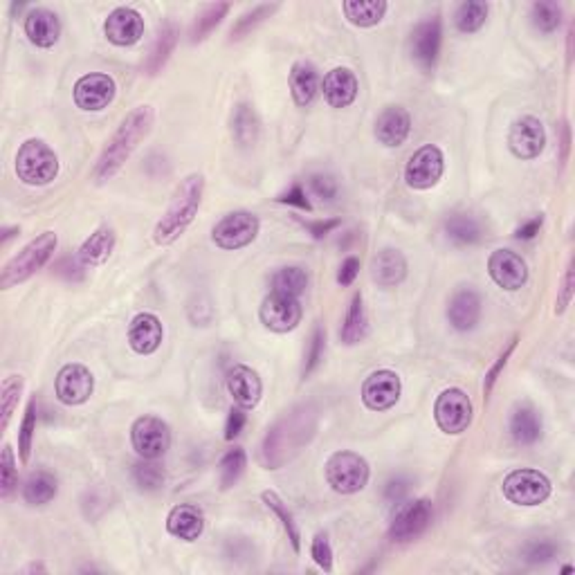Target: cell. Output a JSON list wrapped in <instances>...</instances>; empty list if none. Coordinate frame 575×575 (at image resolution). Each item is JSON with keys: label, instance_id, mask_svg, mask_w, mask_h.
Wrapping results in <instances>:
<instances>
[{"label": "cell", "instance_id": "1", "mask_svg": "<svg viewBox=\"0 0 575 575\" xmlns=\"http://www.w3.org/2000/svg\"><path fill=\"white\" fill-rule=\"evenodd\" d=\"M317 427H319V411L312 402H299L283 411L268 429L261 445V461L265 468H283L315 438Z\"/></svg>", "mask_w": 575, "mask_h": 575}, {"label": "cell", "instance_id": "2", "mask_svg": "<svg viewBox=\"0 0 575 575\" xmlns=\"http://www.w3.org/2000/svg\"><path fill=\"white\" fill-rule=\"evenodd\" d=\"M153 108L151 106H138L124 117V121L120 124V129L115 130V135L111 138V142L106 144V148L99 156L97 166L93 171V180L97 184L111 180L117 171L124 166V162L133 156L135 148L139 147L142 139H147V135L153 129Z\"/></svg>", "mask_w": 575, "mask_h": 575}, {"label": "cell", "instance_id": "3", "mask_svg": "<svg viewBox=\"0 0 575 575\" xmlns=\"http://www.w3.org/2000/svg\"><path fill=\"white\" fill-rule=\"evenodd\" d=\"M202 193H205V178L201 174L187 175L178 184L169 207L153 229V241L157 246H171L187 232V228L193 223L198 210H201Z\"/></svg>", "mask_w": 575, "mask_h": 575}, {"label": "cell", "instance_id": "4", "mask_svg": "<svg viewBox=\"0 0 575 575\" xmlns=\"http://www.w3.org/2000/svg\"><path fill=\"white\" fill-rule=\"evenodd\" d=\"M58 238L54 232H43L39 238H34L31 243H27L18 255H13L7 264L3 265V273H0V288L9 290L18 283L27 282L30 277H34L40 268L48 265V261L52 259L54 252H57Z\"/></svg>", "mask_w": 575, "mask_h": 575}, {"label": "cell", "instance_id": "5", "mask_svg": "<svg viewBox=\"0 0 575 575\" xmlns=\"http://www.w3.org/2000/svg\"><path fill=\"white\" fill-rule=\"evenodd\" d=\"M16 175L30 187H43L58 175V157L43 139H27L16 153Z\"/></svg>", "mask_w": 575, "mask_h": 575}, {"label": "cell", "instance_id": "6", "mask_svg": "<svg viewBox=\"0 0 575 575\" xmlns=\"http://www.w3.org/2000/svg\"><path fill=\"white\" fill-rule=\"evenodd\" d=\"M326 481L339 495H355L362 488L369 483V463L364 456L355 454V452H335L328 461H326Z\"/></svg>", "mask_w": 575, "mask_h": 575}, {"label": "cell", "instance_id": "7", "mask_svg": "<svg viewBox=\"0 0 575 575\" xmlns=\"http://www.w3.org/2000/svg\"><path fill=\"white\" fill-rule=\"evenodd\" d=\"M549 495L551 481L540 470H515L504 479V497L515 506H540Z\"/></svg>", "mask_w": 575, "mask_h": 575}, {"label": "cell", "instance_id": "8", "mask_svg": "<svg viewBox=\"0 0 575 575\" xmlns=\"http://www.w3.org/2000/svg\"><path fill=\"white\" fill-rule=\"evenodd\" d=\"M261 223L252 211H232L211 229V241L220 250H241L259 237Z\"/></svg>", "mask_w": 575, "mask_h": 575}, {"label": "cell", "instance_id": "9", "mask_svg": "<svg viewBox=\"0 0 575 575\" xmlns=\"http://www.w3.org/2000/svg\"><path fill=\"white\" fill-rule=\"evenodd\" d=\"M474 407L468 393L463 389H445L441 396L436 398L434 405V418L436 425L445 434H461L472 425Z\"/></svg>", "mask_w": 575, "mask_h": 575}, {"label": "cell", "instance_id": "10", "mask_svg": "<svg viewBox=\"0 0 575 575\" xmlns=\"http://www.w3.org/2000/svg\"><path fill=\"white\" fill-rule=\"evenodd\" d=\"M130 443L142 459H162L171 447V429L157 416H139L130 427Z\"/></svg>", "mask_w": 575, "mask_h": 575}, {"label": "cell", "instance_id": "11", "mask_svg": "<svg viewBox=\"0 0 575 575\" xmlns=\"http://www.w3.org/2000/svg\"><path fill=\"white\" fill-rule=\"evenodd\" d=\"M434 517V506L429 499H416L402 506L389 526V537L396 544H409L423 535Z\"/></svg>", "mask_w": 575, "mask_h": 575}, {"label": "cell", "instance_id": "12", "mask_svg": "<svg viewBox=\"0 0 575 575\" xmlns=\"http://www.w3.org/2000/svg\"><path fill=\"white\" fill-rule=\"evenodd\" d=\"M445 171V157L436 144H425L414 156L409 157L405 166V180L411 189H432Z\"/></svg>", "mask_w": 575, "mask_h": 575}, {"label": "cell", "instance_id": "13", "mask_svg": "<svg viewBox=\"0 0 575 575\" xmlns=\"http://www.w3.org/2000/svg\"><path fill=\"white\" fill-rule=\"evenodd\" d=\"M115 93L117 85L112 76L102 75V72H90V75H84L76 81L72 97H75L76 108L85 112H97L111 106Z\"/></svg>", "mask_w": 575, "mask_h": 575}, {"label": "cell", "instance_id": "14", "mask_svg": "<svg viewBox=\"0 0 575 575\" xmlns=\"http://www.w3.org/2000/svg\"><path fill=\"white\" fill-rule=\"evenodd\" d=\"M402 382L400 375L389 369L373 371L362 384V402L371 411H387L400 400Z\"/></svg>", "mask_w": 575, "mask_h": 575}, {"label": "cell", "instance_id": "15", "mask_svg": "<svg viewBox=\"0 0 575 575\" xmlns=\"http://www.w3.org/2000/svg\"><path fill=\"white\" fill-rule=\"evenodd\" d=\"M261 321H264L265 328L274 330V333H288L294 330L301 321V303L297 297H290V294L282 292H270V297L264 299L261 303Z\"/></svg>", "mask_w": 575, "mask_h": 575}, {"label": "cell", "instance_id": "16", "mask_svg": "<svg viewBox=\"0 0 575 575\" xmlns=\"http://www.w3.org/2000/svg\"><path fill=\"white\" fill-rule=\"evenodd\" d=\"M546 144V130L537 117L524 115L515 120L508 133V147L515 157L519 160H533L544 151Z\"/></svg>", "mask_w": 575, "mask_h": 575}, {"label": "cell", "instance_id": "17", "mask_svg": "<svg viewBox=\"0 0 575 575\" xmlns=\"http://www.w3.org/2000/svg\"><path fill=\"white\" fill-rule=\"evenodd\" d=\"M57 398L63 405H84L94 391V378L84 364H66L57 373Z\"/></svg>", "mask_w": 575, "mask_h": 575}, {"label": "cell", "instance_id": "18", "mask_svg": "<svg viewBox=\"0 0 575 575\" xmlns=\"http://www.w3.org/2000/svg\"><path fill=\"white\" fill-rule=\"evenodd\" d=\"M488 273L492 282L504 290H519L528 282V265L517 252L513 250H495L488 259Z\"/></svg>", "mask_w": 575, "mask_h": 575}, {"label": "cell", "instance_id": "19", "mask_svg": "<svg viewBox=\"0 0 575 575\" xmlns=\"http://www.w3.org/2000/svg\"><path fill=\"white\" fill-rule=\"evenodd\" d=\"M103 31H106V39L112 45L129 48V45H135L144 36V18L138 9L117 7L108 13L106 22H103Z\"/></svg>", "mask_w": 575, "mask_h": 575}, {"label": "cell", "instance_id": "20", "mask_svg": "<svg viewBox=\"0 0 575 575\" xmlns=\"http://www.w3.org/2000/svg\"><path fill=\"white\" fill-rule=\"evenodd\" d=\"M441 36L443 30L438 16L418 22L411 31V57L425 70H429L436 63L438 52H441Z\"/></svg>", "mask_w": 575, "mask_h": 575}, {"label": "cell", "instance_id": "21", "mask_svg": "<svg viewBox=\"0 0 575 575\" xmlns=\"http://www.w3.org/2000/svg\"><path fill=\"white\" fill-rule=\"evenodd\" d=\"M228 389L234 402L238 407H243V409H255L261 400V393H264V384H261L259 373L246 364H237L229 369Z\"/></svg>", "mask_w": 575, "mask_h": 575}, {"label": "cell", "instance_id": "22", "mask_svg": "<svg viewBox=\"0 0 575 575\" xmlns=\"http://www.w3.org/2000/svg\"><path fill=\"white\" fill-rule=\"evenodd\" d=\"M162 339H165V328L153 312H139L138 317H133L129 326V344L135 353L151 355L160 348Z\"/></svg>", "mask_w": 575, "mask_h": 575}, {"label": "cell", "instance_id": "23", "mask_svg": "<svg viewBox=\"0 0 575 575\" xmlns=\"http://www.w3.org/2000/svg\"><path fill=\"white\" fill-rule=\"evenodd\" d=\"M411 130V117L402 106H387L375 121V138L380 144L393 148L405 144Z\"/></svg>", "mask_w": 575, "mask_h": 575}, {"label": "cell", "instance_id": "24", "mask_svg": "<svg viewBox=\"0 0 575 575\" xmlns=\"http://www.w3.org/2000/svg\"><path fill=\"white\" fill-rule=\"evenodd\" d=\"M25 34L36 48H52L61 36V21L48 7H34L25 16Z\"/></svg>", "mask_w": 575, "mask_h": 575}, {"label": "cell", "instance_id": "25", "mask_svg": "<svg viewBox=\"0 0 575 575\" xmlns=\"http://www.w3.org/2000/svg\"><path fill=\"white\" fill-rule=\"evenodd\" d=\"M357 76L348 67H333L321 84V93L330 108L351 106L357 97Z\"/></svg>", "mask_w": 575, "mask_h": 575}, {"label": "cell", "instance_id": "26", "mask_svg": "<svg viewBox=\"0 0 575 575\" xmlns=\"http://www.w3.org/2000/svg\"><path fill=\"white\" fill-rule=\"evenodd\" d=\"M447 319H450V324L454 326L456 330H461V333H468V330L477 328L479 319H481V297L470 288L459 290V292L450 299Z\"/></svg>", "mask_w": 575, "mask_h": 575}, {"label": "cell", "instance_id": "27", "mask_svg": "<svg viewBox=\"0 0 575 575\" xmlns=\"http://www.w3.org/2000/svg\"><path fill=\"white\" fill-rule=\"evenodd\" d=\"M166 531H169V535L178 537V540L196 542L205 531V515H202L198 506H175V508H171L169 517H166Z\"/></svg>", "mask_w": 575, "mask_h": 575}, {"label": "cell", "instance_id": "28", "mask_svg": "<svg viewBox=\"0 0 575 575\" xmlns=\"http://www.w3.org/2000/svg\"><path fill=\"white\" fill-rule=\"evenodd\" d=\"M407 277V261L396 247H384L371 261V279L378 286L391 288L398 286Z\"/></svg>", "mask_w": 575, "mask_h": 575}, {"label": "cell", "instance_id": "29", "mask_svg": "<svg viewBox=\"0 0 575 575\" xmlns=\"http://www.w3.org/2000/svg\"><path fill=\"white\" fill-rule=\"evenodd\" d=\"M290 93L297 106H310L319 93V75L308 61H297L290 70Z\"/></svg>", "mask_w": 575, "mask_h": 575}, {"label": "cell", "instance_id": "30", "mask_svg": "<svg viewBox=\"0 0 575 575\" xmlns=\"http://www.w3.org/2000/svg\"><path fill=\"white\" fill-rule=\"evenodd\" d=\"M115 229L102 225L99 229H94L88 238L84 241V246L79 247V261L84 265H102L106 264L108 256L115 250Z\"/></svg>", "mask_w": 575, "mask_h": 575}, {"label": "cell", "instance_id": "31", "mask_svg": "<svg viewBox=\"0 0 575 575\" xmlns=\"http://www.w3.org/2000/svg\"><path fill=\"white\" fill-rule=\"evenodd\" d=\"M542 416L533 407H519L510 418V434L519 445H533L542 438Z\"/></svg>", "mask_w": 575, "mask_h": 575}, {"label": "cell", "instance_id": "32", "mask_svg": "<svg viewBox=\"0 0 575 575\" xmlns=\"http://www.w3.org/2000/svg\"><path fill=\"white\" fill-rule=\"evenodd\" d=\"M58 481L52 472L48 470H36L27 477L25 486H22V499L30 506H45L57 497Z\"/></svg>", "mask_w": 575, "mask_h": 575}, {"label": "cell", "instance_id": "33", "mask_svg": "<svg viewBox=\"0 0 575 575\" xmlns=\"http://www.w3.org/2000/svg\"><path fill=\"white\" fill-rule=\"evenodd\" d=\"M259 130L261 121L255 106H250V103H238L237 111H234L232 115V135L234 139H237L238 147H255V142L259 139Z\"/></svg>", "mask_w": 575, "mask_h": 575}, {"label": "cell", "instance_id": "34", "mask_svg": "<svg viewBox=\"0 0 575 575\" xmlns=\"http://www.w3.org/2000/svg\"><path fill=\"white\" fill-rule=\"evenodd\" d=\"M178 27L174 25V22H165V27L160 30V34H157L156 43H153L151 48V54H148L147 63H144V70H147V75H157V72L162 70V67L166 66V61H169V57L174 54L175 49V43H178Z\"/></svg>", "mask_w": 575, "mask_h": 575}, {"label": "cell", "instance_id": "35", "mask_svg": "<svg viewBox=\"0 0 575 575\" xmlns=\"http://www.w3.org/2000/svg\"><path fill=\"white\" fill-rule=\"evenodd\" d=\"M366 330H369V319H366L364 299L357 292L353 297L351 306H348L346 319H344L342 330H339V337H342V342L346 346H353V344H360L366 337Z\"/></svg>", "mask_w": 575, "mask_h": 575}, {"label": "cell", "instance_id": "36", "mask_svg": "<svg viewBox=\"0 0 575 575\" xmlns=\"http://www.w3.org/2000/svg\"><path fill=\"white\" fill-rule=\"evenodd\" d=\"M348 21L357 27H373L387 13V3L384 0H346L342 4Z\"/></svg>", "mask_w": 575, "mask_h": 575}, {"label": "cell", "instance_id": "37", "mask_svg": "<svg viewBox=\"0 0 575 575\" xmlns=\"http://www.w3.org/2000/svg\"><path fill=\"white\" fill-rule=\"evenodd\" d=\"M445 232L450 241H454L456 246H474L483 237L481 223L468 214L450 216L445 223Z\"/></svg>", "mask_w": 575, "mask_h": 575}, {"label": "cell", "instance_id": "38", "mask_svg": "<svg viewBox=\"0 0 575 575\" xmlns=\"http://www.w3.org/2000/svg\"><path fill=\"white\" fill-rule=\"evenodd\" d=\"M229 12V4L228 3H216V4H207L205 9H202L201 13L196 16V21H193L192 25V31H189V36H192V43H201V40H205L207 36L211 34V31L216 30V27L223 22V18L228 16Z\"/></svg>", "mask_w": 575, "mask_h": 575}, {"label": "cell", "instance_id": "39", "mask_svg": "<svg viewBox=\"0 0 575 575\" xmlns=\"http://www.w3.org/2000/svg\"><path fill=\"white\" fill-rule=\"evenodd\" d=\"M488 12V3H479V0H465V3L459 4V9L454 12V25L456 30L463 31V34H472V31H479L486 22Z\"/></svg>", "mask_w": 575, "mask_h": 575}, {"label": "cell", "instance_id": "40", "mask_svg": "<svg viewBox=\"0 0 575 575\" xmlns=\"http://www.w3.org/2000/svg\"><path fill=\"white\" fill-rule=\"evenodd\" d=\"M308 288V274L301 265H286L273 277V292L301 297Z\"/></svg>", "mask_w": 575, "mask_h": 575}, {"label": "cell", "instance_id": "41", "mask_svg": "<svg viewBox=\"0 0 575 575\" xmlns=\"http://www.w3.org/2000/svg\"><path fill=\"white\" fill-rule=\"evenodd\" d=\"M277 9H279L277 3H261V4H255L252 9H247V12L241 13V18L234 22L232 31H229V40H241L243 36L250 34L256 25H261L265 18L273 16Z\"/></svg>", "mask_w": 575, "mask_h": 575}, {"label": "cell", "instance_id": "42", "mask_svg": "<svg viewBox=\"0 0 575 575\" xmlns=\"http://www.w3.org/2000/svg\"><path fill=\"white\" fill-rule=\"evenodd\" d=\"M261 497H264V504L268 506V508L273 510V513L277 515L279 519H282L283 528H286V533H288L290 544H292V549L299 553V551H301V533H299V526H297V522H294L292 513H290V510H288V506L283 504L282 497H279L277 492L265 490Z\"/></svg>", "mask_w": 575, "mask_h": 575}, {"label": "cell", "instance_id": "43", "mask_svg": "<svg viewBox=\"0 0 575 575\" xmlns=\"http://www.w3.org/2000/svg\"><path fill=\"white\" fill-rule=\"evenodd\" d=\"M531 21L537 30L544 31V34H551L562 22V7L558 3H553V0H540V3H535L531 7Z\"/></svg>", "mask_w": 575, "mask_h": 575}, {"label": "cell", "instance_id": "44", "mask_svg": "<svg viewBox=\"0 0 575 575\" xmlns=\"http://www.w3.org/2000/svg\"><path fill=\"white\" fill-rule=\"evenodd\" d=\"M246 465H247V456L241 447L229 450L228 454L223 456V461H220V488H223V490H229V488L241 479V474L246 472Z\"/></svg>", "mask_w": 575, "mask_h": 575}, {"label": "cell", "instance_id": "45", "mask_svg": "<svg viewBox=\"0 0 575 575\" xmlns=\"http://www.w3.org/2000/svg\"><path fill=\"white\" fill-rule=\"evenodd\" d=\"M22 393V378L21 375H9L3 382V391H0V407H3V423H0V429L9 427V420H12L13 409H16L18 400H21Z\"/></svg>", "mask_w": 575, "mask_h": 575}, {"label": "cell", "instance_id": "46", "mask_svg": "<svg viewBox=\"0 0 575 575\" xmlns=\"http://www.w3.org/2000/svg\"><path fill=\"white\" fill-rule=\"evenodd\" d=\"M34 432H36V398H31L30 405L25 409V418H22L21 432H18V454H21L22 463L30 461L31 454V443H34Z\"/></svg>", "mask_w": 575, "mask_h": 575}, {"label": "cell", "instance_id": "47", "mask_svg": "<svg viewBox=\"0 0 575 575\" xmlns=\"http://www.w3.org/2000/svg\"><path fill=\"white\" fill-rule=\"evenodd\" d=\"M18 486V470L16 459H13V450L9 445L3 447V456H0V497L7 499Z\"/></svg>", "mask_w": 575, "mask_h": 575}, {"label": "cell", "instance_id": "48", "mask_svg": "<svg viewBox=\"0 0 575 575\" xmlns=\"http://www.w3.org/2000/svg\"><path fill=\"white\" fill-rule=\"evenodd\" d=\"M135 483H138L142 490H157V488L165 483V470L160 465H156L153 461L144 459L142 463L135 465L133 470Z\"/></svg>", "mask_w": 575, "mask_h": 575}, {"label": "cell", "instance_id": "49", "mask_svg": "<svg viewBox=\"0 0 575 575\" xmlns=\"http://www.w3.org/2000/svg\"><path fill=\"white\" fill-rule=\"evenodd\" d=\"M324 346H326V330L324 326H315L312 330V337L310 344H308V351H306V364H303V380L312 373V371L319 366L321 357H324Z\"/></svg>", "mask_w": 575, "mask_h": 575}, {"label": "cell", "instance_id": "50", "mask_svg": "<svg viewBox=\"0 0 575 575\" xmlns=\"http://www.w3.org/2000/svg\"><path fill=\"white\" fill-rule=\"evenodd\" d=\"M310 555L321 571L326 573L333 571V549H330V542L324 533H317L315 535V540H312V546H310Z\"/></svg>", "mask_w": 575, "mask_h": 575}, {"label": "cell", "instance_id": "51", "mask_svg": "<svg viewBox=\"0 0 575 575\" xmlns=\"http://www.w3.org/2000/svg\"><path fill=\"white\" fill-rule=\"evenodd\" d=\"M310 187H312V193L326 202H330L335 196H337V180H335L333 175H324V174L312 175Z\"/></svg>", "mask_w": 575, "mask_h": 575}, {"label": "cell", "instance_id": "52", "mask_svg": "<svg viewBox=\"0 0 575 575\" xmlns=\"http://www.w3.org/2000/svg\"><path fill=\"white\" fill-rule=\"evenodd\" d=\"M515 346H517V337L510 339V344H508V346H506V351L501 353L499 357H497L495 366H492V369L488 371V375H486V384H483V389H486V396H488V393L492 391V387H495V382H497V380H499L501 371H504V369H506V364H508V360H510V355H513Z\"/></svg>", "mask_w": 575, "mask_h": 575}, {"label": "cell", "instance_id": "53", "mask_svg": "<svg viewBox=\"0 0 575 575\" xmlns=\"http://www.w3.org/2000/svg\"><path fill=\"white\" fill-rule=\"evenodd\" d=\"M555 553H558V549H555L553 542H535L526 549V560L531 564H544L553 560Z\"/></svg>", "mask_w": 575, "mask_h": 575}, {"label": "cell", "instance_id": "54", "mask_svg": "<svg viewBox=\"0 0 575 575\" xmlns=\"http://www.w3.org/2000/svg\"><path fill=\"white\" fill-rule=\"evenodd\" d=\"M279 202H283V205H292V207H299V210H306V211H310L312 210V205H310V201H308V196H306V192H303V187L301 184H292V187L288 189V192H283L282 196L277 198Z\"/></svg>", "mask_w": 575, "mask_h": 575}, {"label": "cell", "instance_id": "55", "mask_svg": "<svg viewBox=\"0 0 575 575\" xmlns=\"http://www.w3.org/2000/svg\"><path fill=\"white\" fill-rule=\"evenodd\" d=\"M246 423H247V418H246V411H243V407H232V411H229V416H228V425H225V438H228V441H234V438H237L238 434L243 432Z\"/></svg>", "mask_w": 575, "mask_h": 575}, {"label": "cell", "instance_id": "56", "mask_svg": "<svg viewBox=\"0 0 575 575\" xmlns=\"http://www.w3.org/2000/svg\"><path fill=\"white\" fill-rule=\"evenodd\" d=\"M571 299H573V264H569L567 273H564V279H562V288H560V294H558V306H555V312L562 315V312L569 308V303H571Z\"/></svg>", "mask_w": 575, "mask_h": 575}, {"label": "cell", "instance_id": "57", "mask_svg": "<svg viewBox=\"0 0 575 575\" xmlns=\"http://www.w3.org/2000/svg\"><path fill=\"white\" fill-rule=\"evenodd\" d=\"M357 274H360V259H357V256H348V259H344L342 268H339L337 283L344 288L351 286V283L355 282Z\"/></svg>", "mask_w": 575, "mask_h": 575}, {"label": "cell", "instance_id": "58", "mask_svg": "<svg viewBox=\"0 0 575 575\" xmlns=\"http://www.w3.org/2000/svg\"><path fill=\"white\" fill-rule=\"evenodd\" d=\"M542 225H544V219H542V216H535V219L526 220V223L515 232V237H517L519 241H531V238H535L537 234H540Z\"/></svg>", "mask_w": 575, "mask_h": 575}, {"label": "cell", "instance_id": "59", "mask_svg": "<svg viewBox=\"0 0 575 575\" xmlns=\"http://www.w3.org/2000/svg\"><path fill=\"white\" fill-rule=\"evenodd\" d=\"M339 223H342L339 219H328V220H317V223H306V228L315 238H324L326 234H330L335 228H339Z\"/></svg>", "mask_w": 575, "mask_h": 575}, {"label": "cell", "instance_id": "60", "mask_svg": "<svg viewBox=\"0 0 575 575\" xmlns=\"http://www.w3.org/2000/svg\"><path fill=\"white\" fill-rule=\"evenodd\" d=\"M407 492V486H405V481H400V479H398V481H391L389 483V488H387V497L389 499H400L402 495H405Z\"/></svg>", "mask_w": 575, "mask_h": 575}, {"label": "cell", "instance_id": "61", "mask_svg": "<svg viewBox=\"0 0 575 575\" xmlns=\"http://www.w3.org/2000/svg\"><path fill=\"white\" fill-rule=\"evenodd\" d=\"M18 232H21V229H18V228H9V229H4V232H3V246H4V243L9 241V238L16 237Z\"/></svg>", "mask_w": 575, "mask_h": 575}]
</instances>
